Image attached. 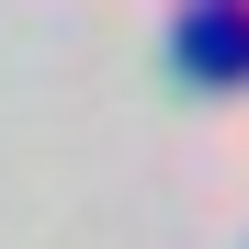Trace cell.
Wrapping results in <instances>:
<instances>
[{"mask_svg":"<svg viewBox=\"0 0 249 249\" xmlns=\"http://www.w3.org/2000/svg\"><path fill=\"white\" fill-rule=\"evenodd\" d=\"M170 57L204 79V91H227V79H249V0H193V12L170 23Z\"/></svg>","mask_w":249,"mask_h":249,"instance_id":"1","label":"cell"}]
</instances>
